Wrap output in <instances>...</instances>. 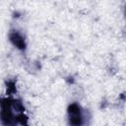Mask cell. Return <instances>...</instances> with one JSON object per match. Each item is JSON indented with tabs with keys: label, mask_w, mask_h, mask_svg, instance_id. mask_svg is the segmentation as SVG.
Masks as SVG:
<instances>
[{
	"label": "cell",
	"mask_w": 126,
	"mask_h": 126,
	"mask_svg": "<svg viewBox=\"0 0 126 126\" xmlns=\"http://www.w3.org/2000/svg\"><path fill=\"white\" fill-rule=\"evenodd\" d=\"M69 121L72 126H82L85 122V115L80 105L72 104L69 108Z\"/></svg>",
	"instance_id": "1"
}]
</instances>
